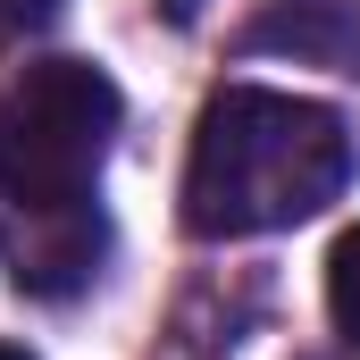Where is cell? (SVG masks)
I'll return each mask as SVG.
<instances>
[{
	"mask_svg": "<svg viewBox=\"0 0 360 360\" xmlns=\"http://www.w3.org/2000/svg\"><path fill=\"white\" fill-rule=\"evenodd\" d=\"M352 176V134L327 101L269 84L210 92L184 160V226L193 235H276L319 218Z\"/></svg>",
	"mask_w": 360,
	"mask_h": 360,
	"instance_id": "6da1fadb",
	"label": "cell"
},
{
	"mask_svg": "<svg viewBox=\"0 0 360 360\" xmlns=\"http://www.w3.org/2000/svg\"><path fill=\"white\" fill-rule=\"evenodd\" d=\"M117 126H126V101L101 68L84 59L25 68L17 84H0V201L76 210L109 168Z\"/></svg>",
	"mask_w": 360,
	"mask_h": 360,
	"instance_id": "7a4b0ae2",
	"label": "cell"
},
{
	"mask_svg": "<svg viewBox=\"0 0 360 360\" xmlns=\"http://www.w3.org/2000/svg\"><path fill=\"white\" fill-rule=\"evenodd\" d=\"M243 42L252 51H285L302 68H344V76H360V0H269Z\"/></svg>",
	"mask_w": 360,
	"mask_h": 360,
	"instance_id": "3957f363",
	"label": "cell"
},
{
	"mask_svg": "<svg viewBox=\"0 0 360 360\" xmlns=\"http://www.w3.org/2000/svg\"><path fill=\"white\" fill-rule=\"evenodd\" d=\"M327 319H335V335L360 344V226H344L327 252Z\"/></svg>",
	"mask_w": 360,
	"mask_h": 360,
	"instance_id": "277c9868",
	"label": "cell"
},
{
	"mask_svg": "<svg viewBox=\"0 0 360 360\" xmlns=\"http://www.w3.org/2000/svg\"><path fill=\"white\" fill-rule=\"evenodd\" d=\"M59 8H68V0H0V25H17V34H42Z\"/></svg>",
	"mask_w": 360,
	"mask_h": 360,
	"instance_id": "5b68a950",
	"label": "cell"
},
{
	"mask_svg": "<svg viewBox=\"0 0 360 360\" xmlns=\"http://www.w3.org/2000/svg\"><path fill=\"white\" fill-rule=\"evenodd\" d=\"M160 8H168V17H201V0H160Z\"/></svg>",
	"mask_w": 360,
	"mask_h": 360,
	"instance_id": "8992f818",
	"label": "cell"
},
{
	"mask_svg": "<svg viewBox=\"0 0 360 360\" xmlns=\"http://www.w3.org/2000/svg\"><path fill=\"white\" fill-rule=\"evenodd\" d=\"M0 360H34V352H17V344H0Z\"/></svg>",
	"mask_w": 360,
	"mask_h": 360,
	"instance_id": "52a82bcc",
	"label": "cell"
}]
</instances>
